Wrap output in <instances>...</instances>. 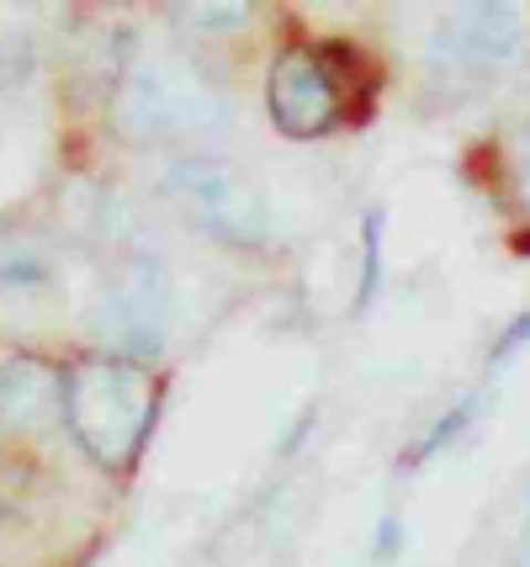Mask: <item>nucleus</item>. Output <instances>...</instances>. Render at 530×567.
<instances>
[{"label": "nucleus", "mask_w": 530, "mask_h": 567, "mask_svg": "<svg viewBox=\"0 0 530 567\" xmlns=\"http://www.w3.org/2000/svg\"><path fill=\"white\" fill-rule=\"evenodd\" d=\"M64 424L80 451L106 472L133 467L154 424V377L117 355L75 361L64 371Z\"/></svg>", "instance_id": "1"}, {"label": "nucleus", "mask_w": 530, "mask_h": 567, "mask_svg": "<svg viewBox=\"0 0 530 567\" xmlns=\"http://www.w3.org/2000/svg\"><path fill=\"white\" fill-rule=\"evenodd\" d=\"M224 117V91L186 59H144L117 91V127L127 138H191Z\"/></svg>", "instance_id": "2"}, {"label": "nucleus", "mask_w": 530, "mask_h": 567, "mask_svg": "<svg viewBox=\"0 0 530 567\" xmlns=\"http://www.w3.org/2000/svg\"><path fill=\"white\" fill-rule=\"evenodd\" d=\"M91 329L117 361H149L165 346L170 329V281L159 271V260L133 255L102 281L96 308H91Z\"/></svg>", "instance_id": "3"}, {"label": "nucleus", "mask_w": 530, "mask_h": 567, "mask_svg": "<svg viewBox=\"0 0 530 567\" xmlns=\"http://www.w3.org/2000/svg\"><path fill=\"white\" fill-rule=\"evenodd\" d=\"M170 192L186 207V218L218 245L260 249L271 239V207L260 197V186L224 159H180L170 171Z\"/></svg>", "instance_id": "4"}, {"label": "nucleus", "mask_w": 530, "mask_h": 567, "mask_svg": "<svg viewBox=\"0 0 530 567\" xmlns=\"http://www.w3.org/2000/svg\"><path fill=\"white\" fill-rule=\"evenodd\" d=\"M520 49V11L515 6H461L429 32L425 64L435 80L451 85H482L509 70Z\"/></svg>", "instance_id": "5"}, {"label": "nucleus", "mask_w": 530, "mask_h": 567, "mask_svg": "<svg viewBox=\"0 0 530 567\" xmlns=\"http://www.w3.org/2000/svg\"><path fill=\"white\" fill-rule=\"evenodd\" d=\"M266 101H271V123L287 133V138H319L329 127H340L345 117V80H340V64H329V43H298L287 49L271 64V85H266Z\"/></svg>", "instance_id": "6"}, {"label": "nucleus", "mask_w": 530, "mask_h": 567, "mask_svg": "<svg viewBox=\"0 0 530 567\" xmlns=\"http://www.w3.org/2000/svg\"><path fill=\"white\" fill-rule=\"evenodd\" d=\"M53 420H64V371L38 355H11L0 367V430L38 435Z\"/></svg>", "instance_id": "7"}, {"label": "nucleus", "mask_w": 530, "mask_h": 567, "mask_svg": "<svg viewBox=\"0 0 530 567\" xmlns=\"http://www.w3.org/2000/svg\"><path fill=\"white\" fill-rule=\"evenodd\" d=\"M180 17H197V27H239L250 17V6H186Z\"/></svg>", "instance_id": "8"}, {"label": "nucleus", "mask_w": 530, "mask_h": 567, "mask_svg": "<svg viewBox=\"0 0 530 567\" xmlns=\"http://www.w3.org/2000/svg\"><path fill=\"white\" fill-rule=\"evenodd\" d=\"M520 567H530V557H526V563H520Z\"/></svg>", "instance_id": "9"}]
</instances>
